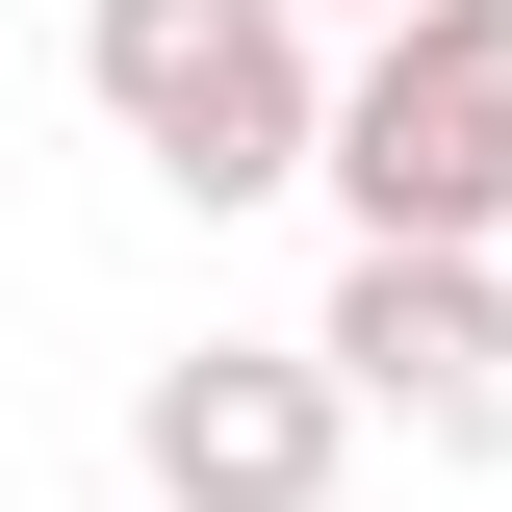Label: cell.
I'll list each match as a JSON object with an SVG mask.
<instances>
[{
  "instance_id": "obj_1",
  "label": "cell",
  "mask_w": 512,
  "mask_h": 512,
  "mask_svg": "<svg viewBox=\"0 0 512 512\" xmlns=\"http://www.w3.org/2000/svg\"><path fill=\"white\" fill-rule=\"evenodd\" d=\"M77 77H103V128H128V154H154L180 205L333 180V77H308V0H77Z\"/></svg>"
},
{
  "instance_id": "obj_2",
  "label": "cell",
  "mask_w": 512,
  "mask_h": 512,
  "mask_svg": "<svg viewBox=\"0 0 512 512\" xmlns=\"http://www.w3.org/2000/svg\"><path fill=\"white\" fill-rule=\"evenodd\" d=\"M333 205H359V231H436V256L512 231V0L359 26V77H333Z\"/></svg>"
},
{
  "instance_id": "obj_3",
  "label": "cell",
  "mask_w": 512,
  "mask_h": 512,
  "mask_svg": "<svg viewBox=\"0 0 512 512\" xmlns=\"http://www.w3.org/2000/svg\"><path fill=\"white\" fill-rule=\"evenodd\" d=\"M308 333H333V384H359L384 436H436V461H487V436H512V282H487V256H436V231H359Z\"/></svg>"
},
{
  "instance_id": "obj_4",
  "label": "cell",
  "mask_w": 512,
  "mask_h": 512,
  "mask_svg": "<svg viewBox=\"0 0 512 512\" xmlns=\"http://www.w3.org/2000/svg\"><path fill=\"white\" fill-rule=\"evenodd\" d=\"M333 436H359L333 333H205V359H154V410H128V461L180 512H333Z\"/></svg>"
},
{
  "instance_id": "obj_5",
  "label": "cell",
  "mask_w": 512,
  "mask_h": 512,
  "mask_svg": "<svg viewBox=\"0 0 512 512\" xmlns=\"http://www.w3.org/2000/svg\"><path fill=\"white\" fill-rule=\"evenodd\" d=\"M308 26H410V0H308Z\"/></svg>"
}]
</instances>
